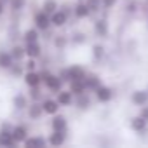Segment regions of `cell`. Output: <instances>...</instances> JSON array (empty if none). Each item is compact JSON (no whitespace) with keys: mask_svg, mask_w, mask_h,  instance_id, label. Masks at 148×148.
Listing matches in <instances>:
<instances>
[{"mask_svg":"<svg viewBox=\"0 0 148 148\" xmlns=\"http://www.w3.org/2000/svg\"><path fill=\"white\" fill-rule=\"evenodd\" d=\"M11 5H12L14 11H19V9H23V5H25V0H11Z\"/></svg>","mask_w":148,"mask_h":148,"instance_id":"32","label":"cell"},{"mask_svg":"<svg viewBox=\"0 0 148 148\" xmlns=\"http://www.w3.org/2000/svg\"><path fill=\"white\" fill-rule=\"evenodd\" d=\"M25 80L30 87H38V84L42 82V75L40 73H37L35 70H30L26 75H25Z\"/></svg>","mask_w":148,"mask_h":148,"instance_id":"13","label":"cell"},{"mask_svg":"<svg viewBox=\"0 0 148 148\" xmlns=\"http://www.w3.org/2000/svg\"><path fill=\"white\" fill-rule=\"evenodd\" d=\"M113 96H115L113 89L108 87V86H103V84L94 91V98H96V101H98V103H103V105L110 103V101L113 99Z\"/></svg>","mask_w":148,"mask_h":148,"instance_id":"2","label":"cell"},{"mask_svg":"<svg viewBox=\"0 0 148 148\" xmlns=\"http://www.w3.org/2000/svg\"><path fill=\"white\" fill-rule=\"evenodd\" d=\"M71 40H73V44H84V42L87 40V37H86L84 33H75Z\"/></svg>","mask_w":148,"mask_h":148,"instance_id":"30","label":"cell"},{"mask_svg":"<svg viewBox=\"0 0 148 148\" xmlns=\"http://www.w3.org/2000/svg\"><path fill=\"white\" fill-rule=\"evenodd\" d=\"M35 23H37V28L38 30H47L52 23H51V14H47L45 11H42V12H38L37 16H35Z\"/></svg>","mask_w":148,"mask_h":148,"instance_id":"8","label":"cell"},{"mask_svg":"<svg viewBox=\"0 0 148 148\" xmlns=\"http://www.w3.org/2000/svg\"><path fill=\"white\" fill-rule=\"evenodd\" d=\"M64 139H66V131H54L49 138V143L52 146H61L64 143Z\"/></svg>","mask_w":148,"mask_h":148,"instance_id":"15","label":"cell"},{"mask_svg":"<svg viewBox=\"0 0 148 148\" xmlns=\"http://www.w3.org/2000/svg\"><path fill=\"white\" fill-rule=\"evenodd\" d=\"M28 113H30V117H32V119H38V117H40L42 113H45V112H44V106H42V105H37V103H35V105H32V106H30Z\"/></svg>","mask_w":148,"mask_h":148,"instance_id":"23","label":"cell"},{"mask_svg":"<svg viewBox=\"0 0 148 148\" xmlns=\"http://www.w3.org/2000/svg\"><path fill=\"white\" fill-rule=\"evenodd\" d=\"M12 58H14L12 54L2 51L0 52V68H11L12 66Z\"/></svg>","mask_w":148,"mask_h":148,"instance_id":"21","label":"cell"},{"mask_svg":"<svg viewBox=\"0 0 148 148\" xmlns=\"http://www.w3.org/2000/svg\"><path fill=\"white\" fill-rule=\"evenodd\" d=\"M56 45H58V47H64V45H66V38H64V37H58V38H56Z\"/></svg>","mask_w":148,"mask_h":148,"instance_id":"35","label":"cell"},{"mask_svg":"<svg viewBox=\"0 0 148 148\" xmlns=\"http://www.w3.org/2000/svg\"><path fill=\"white\" fill-rule=\"evenodd\" d=\"M42 80H44L45 86H47L51 91H54V92H59L61 87H63V82H64L61 77H56V75H52V73H49V71H44V73H42Z\"/></svg>","mask_w":148,"mask_h":148,"instance_id":"1","label":"cell"},{"mask_svg":"<svg viewBox=\"0 0 148 148\" xmlns=\"http://www.w3.org/2000/svg\"><path fill=\"white\" fill-rule=\"evenodd\" d=\"M91 12H92V11L89 9V5H87L86 0H79V4L73 7V14H75V18H79V19H86V18H89Z\"/></svg>","mask_w":148,"mask_h":148,"instance_id":"7","label":"cell"},{"mask_svg":"<svg viewBox=\"0 0 148 148\" xmlns=\"http://www.w3.org/2000/svg\"><path fill=\"white\" fill-rule=\"evenodd\" d=\"M131 103L134 105V106H143V105H146L148 103V91L146 89H134L132 92H131Z\"/></svg>","mask_w":148,"mask_h":148,"instance_id":"4","label":"cell"},{"mask_svg":"<svg viewBox=\"0 0 148 148\" xmlns=\"http://www.w3.org/2000/svg\"><path fill=\"white\" fill-rule=\"evenodd\" d=\"M146 91H148V86H146Z\"/></svg>","mask_w":148,"mask_h":148,"instance_id":"40","label":"cell"},{"mask_svg":"<svg viewBox=\"0 0 148 148\" xmlns=\"http://www.w3.org/2000/svg\"><path fill=\"white\" fill-rule=\"evenodd\" d=\"M73 96H75V94H73L71 91H63V89H61V91L58 92V98H56V99H58V103H59L61 106H68V105H71L73 101H75V99H73Z\"/></svg>","mask_w":148,"mask_h":148,"instance_id":"12","label":"cell"},{"mask_svg":"<svg viewBox=\"0 0 148 148\" xmlns=\"http://www.w3.org/2000/svg\"><path fill=\"white\" fill-rule=\"evenodd\" d=\"M26 66H28V70H35V61H33V58L26 63Z\"/></svg>","mask_w":148,"mask_h":148,"instance_id":"36","label":"cell"},{"mask_svg":"<svg viewBox=\"0 0 148 148\" xmlns=\"http://www.w3.org/2000/svg\"><path fill=\"white\" fill-rule=\"evenodd\" d=\"M14 106H16V108H25V106H26V98L21 96V94L16 96V98H14Z\"/></svg>","mask_w":148,"mask_h":148,"instance_id":"29","label":"cell"},{"mask_svg":"<svg viewBox=\"0 0 148 148\" xmlns=\"http://www.w3.org/2000/svg\"><path fill=\"white\" fill-rule=\"evenodd\" d=\"M25 145L26 146H44L45 145V139H42V138H30V139H25Z\"/></svg>","mask_w":148,"mask_h":148,"instance_id":"28","label":"cell"},{"mask_svg":"<svg viewBox=\"0 0 148 148\" xmlns=\"http://www.w3.org/2000/svg\"><path fill=\"white\" fill-rule=\"evenodd\" d=\"M138 113H139V115H141V117H143L146 122H148V103H146V105H143V106H139Z\"/></svg>","mask_w":148,"mask_h":148,"instance_id":"31","label":"cell"},{"mask_svg":"<svg viewBox=\"0 0 148 148\" xmlns=\"http://www.w3.org/2000/svg\"><path fill=\"white\" fill-rule=\"evenodd\" d=\"M12 136H14V139L19 143V141H25L26 139V129L23 127V125H18L14 131H12Z\"/></svg>","mask_w":148,"mask_h":148,"instance_id":"24","label":"cell"},{"mask_svg":"<svg viewBox=\"0 0 148 148\" xmlns=\"http://www.w3.org/2000/svg\"><path fill=\"white\" fill-rule=\"evenodd\" d=\"M51 125H52V131H66V129H68V122H66V119L61 117V115H56V117L52 119Z\"/></svg>","mask_w":148,"mask_h":148,"instance_id":"16","label":"cell"},{"mask_svg":"<svg viewBox=\"0 0 148 148\" xmlns=\"http://www.w3.org/2000/svg\"><path fill=\"white\" fill-rule=\"evenodd\" d=\"M25 40H26V42H38V32H37V28L28 30V32L25 33Z\"/></svg>","mask_w":148,"mask_h":148,"instance_id":"27","label":"cell"},{"mask_svg":"<svg viewBox=\"0 0 148 148\" xmlns=\"http://www.w3.org/2000/svg\"><path fill=\"white\" fill-rule=\"evenodd\" d=\"M12 73H16V75H19V73H21V68H19V66H14V68H12Z\"/></svg>","mask_w":148,"mask_h":148,"instance_id":"37","label":"cell"},{"mask_svg":"<svg viewBox=\"0 0 148 148\" xmlns=\"http://www.w3.org/2000/svg\"><path fill=\"white\" fill-rule=\"evenodd\" d=\"M70 91L75 94V96H79V94H84V92H87V89H86V84H84V80H71L70 82Z\"/></svg>","mask_w":148,"mask_h":148,"instance_id":"17","label":"cell"},{"mask_svg":"<svg viewBox=\"0 0 148 148\" xmlns=\"http://www.w3.org/2000/svg\"><path fill=\"white\" fill-rule=\"evenodd\" d=\"M25 52H26V51H23V47H14V49H12V56H14L16 59H21Z\"/></svg>","mask_w":148,"mask_h":148,"instance_id":"33","label":"cell"},{"mask_svg":"<svg viewBox=\"0 0 148 148\" xmlns=\"http://www.w3.org/2000/svg\"><path fill=\"white\" fill-rule=\"evenodd\" d=\"M68 21V12L66 11H56L51 14V23L54 26H64Z\"/></svg>","mask_w":148,"mask_h":148,"instance_id":"11","label":"cell"},{"mask_svg":"<svg viewBox=\"0 0 148 148\" xmlns=\"http://www.w3.org/2000/svg\"><path fill=\"white\" fill-rule=\"evenodd\" d=\"M117 2H119V0H103V7L105 9H113L117 5Z\"/></svg>","mask_w":148,"mask_h":148,"instance_id":"34","label":"cell"},{"mask_svg":"<svg viewBox=\"0 0 148 148\" xmlns=\"http://www.w3.org/2000/svg\"><path fill=\"white\" fill-rule=\"evenodd\" d=\"M44 11H45L47 14L56 12V11H58V4H56V0H45V2H44Z\"/></svg>","mask_w":148,"mask_h":148,"instance_id":"26","label":"cell"},{"mask_svg":"<svg viewBox=\"0 0 148 148\" xmlns=\"http://www.w3.org/2000/svg\"><path fill=\"white\" fill-rule=\"evenodd\" d=\"M92 28H94V33H96V37H101V38L108 37V33H110V26H108V21H106L105 18H99V19H96Z\"/></svg>","mask_w":148,"mask_h":148,"instance_id":"6","label":"cell"},{"mask_svg":"<svg viewBox=\"0 0 148 148\" xmlns=\"http://www.w3.org/2000/svg\"><path fill=\"white\" fill-rule=\"evenodd\" d=\"M66 70H68V82H71V80H84L87 77V71L82 66H79V64L68 66Z\"/></svg>","mask_w":148,"mask_h":148,"instance_id":"5","label":"cell"},{"mask_svg":"<svg viewBox=\"0 0 148 148\" xmlns=\"http://www.w3.org/2000/svg\"><path fill=\"white\" fill-rule=\"evenodd\" d=\"M84 84H86V89H87L89 92H94V91L101 86V79H99L98 75H94V73H91V75H87V77L84 79Z\"/></svg>","mask_w":148,"mask_h":148,"instance_id":"10","label":"cell"},{"mask_svg":"<svg viewBox=\"0 0 148 148\" xmlns=\"http://www.w3.org/2000/svg\"><path fill=\"white\" fill-rule=\"evenodd\" d=\"M75 105H77V108H80V110H87V108H91V105H92V98L89 96V91L84 92V94L75 96Z\"/></svg>","mask_w":148,"mask_h":148,"instance_id":"9","label":"cell"},{"mask_svg":"<svg viewBox=\"0 0 148 148\" xmlns=\"http://www.w3.org/2000/svg\"><path fill=\"white\" fill-rule=\"evenodd\" d=\"M105 54H106V49H105L103 44H94V45H92V58H94L96 61H101V59L105 58Z\"/></svg>","mask_w":148,"mask_h":148,"instance_id":"20","label":"cell"},{"mask_svg":"<svg viewBox=\"0 0 148 148\" xmlns=\"http://www.w3.org/2000/svg\"><path fill=\"white\" fill-rule=\"evenodd\" d=\"M86 2H87L89 9H91L92 12H99L101 9H105V7H103V0H86Z\"/></svg>","mask_w":148,"mask_h":148,"instance_id":"25","label":"cell"},{"mask_svg":"<svg viewBox=\"0 0 148 148\" xmlns=\"http://www.w3.org/2000/svg\"><path fill=\"white\" fill-rule=\"evenodd\" d=\"M146 21H148V16H146Z\"/></svg>","mask_w":148,"mask_h":148,"instance_id":"41","label":"cell"},{"mask_svg":"<svg viewBox=\"0 0 148 148\" xmlns=\"http://www.w3.org/2000/svg\"><path fill=\"white\" fill-rule=\"evenodd\" d=\"M42 106H44V112H45V113H49V115H56L61 105L58 103V99H45V101L42 103Z\"/></svg>","mask_w":148,"mask_h":148,"instance_id":"14","label":"cell"},{"mask_svg":"<svg viewBox=\"0 0 148 148\" xmlns=\"http://www.w3.org/2000/svg\"><path fill=\"white\" fill-rule=\"evenodd\" d=\"M129 129H131L132 132H136V134H143V132H146V129H148V122L138 113V115L131 117V120H129Z\"/></svg>","mask_w":148,"mask_h":148,"instance_id":"3","label":"cell"},{"mask_svg":"<svg viewBox=\"0 0 148 148\" xmlns=\"http://www.w3.org/2000/svg\"><path fill=\"white\" fill-rule=\"evenodd\" d=\"M38 96H40L38 91H32V98H33V99H38Z\"/></svg>","mask_w":148,"mask_h":148,"instance_id":"38","label":"cell"},{"mask_svg":"<svg viewBox=\"0 0 148 148\" xmlns=\"http://www.w3.org/2000/svg\"><path fill=\"white\" fill-rule=\"evenodd\" d=\"M139 11H141L139 0H129V2L125 4V12H127V14H138Z\"/></svg>","mask_w":148,"mask_h":148,"instance_id":"22","label":"cell"},{"mask_svg":"<svg viewBox=\"0 0 148 148\" xmlns=\"http://www.w3.org/2000/svg\"><path fill=\"white\" fill-rule=\"evenodd\" d=\"M2 11H4V4L0 2V14H2Z\"/></svg>","mask_w":148,"mask_h":148,"instance_id":"39","label":"cell"},{"mask_svg":"<svg viewBox=\"0 0 148 148\" xmlns=\"http://www.w3.org/2000/svg\"><path fill=\"white\" fill-rule=\"evenodd\" d=\"M26 54L30 56V58H37L38 54H40V45H38V42H26Z\"/></svg>","mask_w":148,"mask_h":148,"instance_id":"19","label":"cell"},{"mask_svg":"<svg viewBox=\"0 0 148 148\" xmlns=\"http://www.w3.org/2000/svg\"><path fill=\"white\" fill-rule=\"evenodd\" d=\"M16 139H14V136H12V132H5V131H2L0 132V145H4V146H16Z\"/></svg>","mask_w":148,"mask_h":148,"instance_id":"18","label":"cell"}]
</instances>
